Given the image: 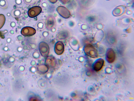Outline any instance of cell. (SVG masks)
I'll return each instance as SVG.
<instances>
[{
    "label": "cell",
    "instance_id": "1",
    "mask_svg": "<svg viewBox=\"0 0 134 101\" xmlns=\"http://www.w3.org/2000/svg\"><path fill=\"white\" fill-rule=\"evenodd\" d=\"M39 49L41 55L44 57H46L48 55L49 52V47L46 43L42 42L39 44Z\"/></svg>",
    "mask_w": 134,
    "mask_h": 101
},
{
    "label": "cell",
    "instance_id": "2",
    "mask_svg": "<svg viewBox=\"0 0 134 101\" xmlns=\"http://www.w3.org/2000/svg\"><path fill=\"white\" fill-rule=\"evenodd\" d=\"M41 8L38 6H35L30 8L28 12L29 17L31 18L35 17L39 15L41 12Z\"/></svg>",
    "mask_w": 134,
    "mask_h": 101
},
{
    "label": "cell",
    "instance_id": "3",
    "mask_svg": "<svg viewBox=\"0 0 134 101\" xmlns=\"http://www.w3.org/2000/svg\"><path fill=\"white\" fill-rule=\"evenodd\" d=\"M86 54L90 57L96 58L98 57V54L96 50L92 46H87L85 48Z\"/></svg>",
    "mask_w": 134,
    "mask_h": 101
},
{
    "label": "cell",
    "instance_id": "4",
    "mask_svg": "<svg viewBox=\"0 0 134 101\" xmlns=\"http://www.w3.org/2000/svg\"><path fill=\"white\" fill-rule=\"evenodd\" d=\"M35 29L29 27H26L23 28L21 30V33L23 36H29L33 35L36 33Z\"/></svg>",
    "mask_w": 134,
    "mask_h": 101
},
{
    "label": "cell",
    "instance_id": "5",
    "mask_svg": "<svg viewBox=\"0 0 134 101\" xmlns=\"http://www.w3.org/2000/svg\"><path fill=\"white\" fill-rule=\"evenodd\" d=\"M46 27L48 30H51L55 26V20L54 17L49 16L46 20Z\"/></svg>",
    "mask_w": 134,
    "mask_h": 101
},
{
    "label": "cell",
    "instance_id": "6",
    "mask_svg": "<svg viewBox=\"0 0 134 101\" xmlns=\"http://www.w3.org/2000/svg\"><path fill=\"white\" fill-rule=\"evenodd\" d=\"M57 11L60 15L65 18H69L70 16V13L69 11L64 7L58 8Z\"/></svg>",
    "mask_w": 134,
    "mask_h": 101
},
{
    "label": "cell",
    "instance_id": "7",
    "mask_svg": "<svg viewBox=\"0 0 134 101\" xmlns=\"http://www.w3.org/2000/svg\"><path fill=\"white\" fill-rule=\"evenodd\" d=\"M54 50L56 53L58 55H61L64 52V46L63 43L61 41L57 42L55 46Z\"/></svg>",
    "mask_w": 134,
    "mask_h": 101
},
{
    "label": "cell",
    "instance_id": "8",
    "mask_svg": "<svg viewBox=\"0 0 134 101\" xmlns=\"http://www.w3.org/2000/svg\"><path fill=\"white\" fill-rule=\"evenodd\" d=\"M115 55L114 51L111 49H109L107 52L106 59L107 61L110 63L113 62L115 60Z\"/></svg>",
    "mask_w": 134,
    "mask_h": 101
},
{
    "label": "cell",
    "instance_id": "9",
    "mask_svg": "<svg viewBox=\"0 0 134 101\" xmlns=\"http://www.w3.org/2000/svg\"><path fill=\"white\" fill-rule=\"evenodd\" d=\"M104 63V61L103 59H99L97 60L93 65L94 70L97 71H99L102 68Z\"/></svg>",
    "mask_w": 134,
    "mask_h": 101
},
{
    "label": "cell",
    "instance_id": "10",
    "mask_svg": "<svg viewBox=\"0 0 134 101\" xmlns=\"http://www.w3.org/2000/svg\"><path fill=\"white\" fill-rule=\"evenodd\" d=\"M46 27V20L42 19L36 23L35 28L38 31H41Z\"/></svg>",
    "mask_w": 134,
    "mask_h": 101
},
{
    "label": "cell",
    "instance_id": "11",
    "mask_svg": "<svg viewBox=\"0 0 134 101\" xmlns=\"http://www.w3.org/2000/svg\"><path fill=\"white\" fill-rule=\"evenodd\" d=\"M5 21V18L4 15L0 14V29L4 25Z\"/></svg>",
    "mask_w": 134,
    "mask_h": 101
},
{
    "label": "cell",
    "instance_id": "12",
    "mask_svg": "<svg viewBox=\"0 0 134 101\" xmlns=\"http://www.w3.org/2000/svg\"><path fill=\"white\" fill-rule=\"evenodd\" d=\"M6 2L4 0H1L0 1V7L3 8H7V5Z\"/></svg>",
    "mask_w": 134,
    "mask_h": 101
}]
</instances>
